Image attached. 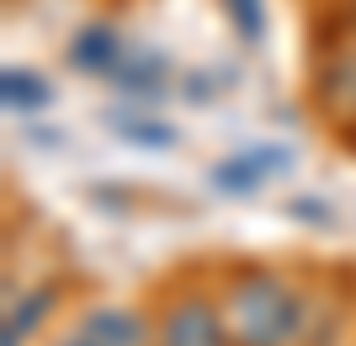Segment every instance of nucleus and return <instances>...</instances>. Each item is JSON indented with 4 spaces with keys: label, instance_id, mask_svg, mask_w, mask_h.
Segmentation results:
<instances>
[{
    "label": "nucleus",
    "instance_id": "8",
    "mask_svg": "<svg viewBox=\"0 0 356 346\" xmlns=\"http://www.w3.org/2000/svg\"><path fill=\"white\" fill-rule=\"evenodd\" d=\"M6 102H11V107H43V102H48V86H43L38 75L6 70Z\"/></svg>",
    "mask_w": 356,
    "mask_h": 346
},
{
    "label": "nucleus",
    "instance_id": "10",
    "mask_svg": "<svg viewBox=\"0 0 356 346\" xmlns=\"http://www.w3.org/2000/svg\"><path fill=\"white\" fill-rule=\"evenodd\" d=\"M59 346H102V341H96V336H90V331H74L70 341H59Z\"/></svg>",
    "mask_w": 356,
    "mask_h": 346
},
{
    "label": "nucleus",
    "instance_id": "4",
    "mask_svg": "<svg viewBox=\"0 0 356 346\" xmlns=\"http://www.w3.org/2000/svg\"><path fill=\"white\" fill-rule=\"evenodd\" d=\"M319 107L335 123H356V54H341V59L325 64V75H319Z\"/></svg>",
    "mask_w": 356,
    "mask_h": 346
},
{
    "label": "nucleus",
    "instance_id": "9",
    "mask_svg": "<svg viewBox=\"0 0 356 346\" xmlns=\"http://www.w3.org/2000/svg\"><path fill=\"white\" fill-rule=\"evenodd\" d=\"M122 139H134V144H170V128L165 123H122Z\"/></svg>",
    "mask_w": 356,
    "mask_h": 346
},
{
    "label": "nucleus",
    "instance_id": "1",
    "mask_svg": "<svg viewBox=\"0 0 356 346\" xmlns=\"http://www.w3.org/2000/svg\"><path fill=\"white\" fill-rule=\"evenodd\" d=\"M298 293L277 272H239L223 299L234 346H287L298 336Z\"/></svg>",
    "mask_w": 356,
    "mask_h": 346
},
{
    "label": "nucleus",
    "instance_id": "5",
    "mask_svg": "<svg viewBox=\"0 0 356 346\" xmlns=\"http://www.w3.org/2000/svg\"><path fill=\"white\" fill-rule=\"evenodd\" d=\"M80 331H90L102 346H144V320L134 315V309H90L86 320H80Z\"/></svg>",
    "mask_w": 356,
    "mask_h": 346
},
{
    "label": "nucleus",
    "instance_id": "2",
    "mask_svg": "<svg viewBox=\"0 0 356 346\" xmlns=\"http://www.w3.org/2000/svg\"><path fill=\"white\" fill-rule=\"evenodd\" d=\"M154 346H234V336H229L223 309H213L202 293H192V299L170 304V315L160 320Z\"/></svg>",
    "mask_w": 356,
    "mask_h": 346
},
{
    "label": "nucleus",
    "instance_id": "3",
    "mask_svg": "<svg viewBox=\"0 0 356 346\" xmlns=\"http://www.w3.org/2000/svg\"><path fill=\"white\" fill-rule=\"evenodd\" d=\"M287 160H293V150H282V144H266V150H250V155H234V160H223L213 181H218L223 192H255V187H261L271 171H282Z\"/></svg>",
    "mask_w": 356,
    "mask_h": 346
},
{
    "label": "nucleus",
    "instance_id": "6",
    "mask_svg": "<svg viewBox=\"0 0 356 346\" xmlns=\"http://www.w3.org/2000/svg\"><path fill=\"white\" fill-rule=\"evenodd\" d=\"M70 59L80 64V70H96V75H106V70H118V64H122V48H118V38H112L106 27H86L80 38H74Z\"/></svg>",
    "mask_w": 356,
    "mask_h": 346
},
{
    "label": "nucleus",
    "instance_id": "7",
    "mask_svg": "<svg viewBox=\"0 0 356 346\" xmlns=\"http://www.w3.org/2000/svg\"><path fill=\"white\" fill-rule=\"evenodd\" d=\"M229 16L245 43H261L266 38V0H229Z\"/></svg>",
    "mask_w": 356,
    "mask_h": 346
}]
</instances>
